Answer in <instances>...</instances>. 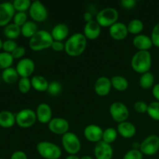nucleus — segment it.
I'll return each mask as SVG.
<instances>
[{
  "label": "nucleus",
  "instance_id": "obj_1",
  "mask_svg": "<svg viewBox=\"0 0 159 159\" xmlns=\"http://www.w3.org/2000/svg\"><path fill=\"white\" fill-rule=\"evenodd\" d=\"M87 38L83 33H75L65 43V51L70 57H79L84 53L87 47Z\"/></svg>",
  "mask_w": 159,
  "mask_h": 159
},
{
  "label": "nucleus",
  "instance_id": "obj_2",
  "mask_svg": "<svg viewBox=\"0 0 159 159\" xmlns=\"http://www.w3.org/2000/svg\"><path fill=\"white\" fill-rule=\"evenodd\" d=\"M130 65L135 72L141 75L148 72L152 65V54L149 51H138L132 57Z\"/></svg>",
  "mask_w": 159,
  "mask_h": 159
},
{
  "label": "nucleus",
  "instance_id": "obj_3",
  "mask_svg": "<svg viewBox=\"0 0 159 159\" xmlns=\"http://www.w3.org/2000/svg\"><path fill=\"white\" fill-rule=\"evenodd\" d=\"M54 40L51 32L40 30L29 40V47L34 51H41L51 47Z\"/></svg>",
  "mask_w": 159,
  "mask_h": 159
},
{
  "label": "nucleus",
  "instance_id": "obj_4",
  "mask_svg": "<svg viewBox=\"0 0 159 159\" xmlns=\"http://www.w3.org/2000/svg\"><path fill=\"white\" fill-rule=\"evenodd\" d=\"M36 148L39 155L44 159H59L62 155L61 148L51 141H40Z\"/></svg>",
  "mask_w": 159,
  "mask_h": 159
},
{
  "label": "nucleus",
  "instance_id": "obj_5",
  "mask_svg": "<svg viewBox=\"0 0 159 159\" xmlns=\"http://www.w3.org/2000/svg\"><path fill=\"white\" fill-rule=\"evenodd\" d=\"M119 12L117 9L113 7H107L101 9L96 16V21L101 27H109L118 22Z\"/></svg>",
  "mask_w": 159,
  "mask_h": 159
},
{
  "label": "nucleus",
  "instance_id": "obj_6",
  "mask_svg": "<svg viewBox=\"0 0 159 159\" xmlns=\"http://www.w3.org/2000/svg\"><path fill=\"white\" fill-rule=\"evenodd\" d=\"M61 144L65 152L71 155H77L82 148L79 137L75 133L70 131L61 136Z\"/></svg>",
  "mask_w": 159,
  "mask_h": 159
},
{
  "label": "nucleus",
  "instance_id": "obj_7",
  "mask_svg": "<svg viewBox=\"0 0 159 159\" xmlns=\"http://www.w3.org/2000/svg\"><path fill=\"white\" fill-rule=\"evenodd\" d=\"M37 120L36 112L31 109H23L16 114V123L21 128H30Z\"/></svg>",
  "mask_w": 159,
  "mask_h": 159
},
{
  "label": "nucleus",
  "instance_id": "obj_8",
  "mask_svg": "<svg viewBox=\"0 0 159 159\" xmlns=\"http://www.w3.org/2000/svg\"><path fill=\"white\" fill-rule=\"evenodd\" d=\"M110 114L115 122L120 124L127 120L130 112L127 106L122 102H114L110 106Z\"/></svg>",
  "mask_w": 159,
  "mask_h": 159
},
{
  "label": "nucleus",
  "instance_id": "obj_9",
  "mask_svg": "<svg viewBox=\"0 0 159 159\" xmlns=\"http://www.w3.org/2000/svg\"><path fill=\"white\" fill-rule=\"evenodd\" d=\"M140 151L146 156H153L159 152V137L151 134L143 140L140 145Z\"/></svg>",
  "mask_w": 159,
  "mask_h": 159
},
{
  "label": "nucleus",
  "instance_id": "obj_10",
  "mask_svg": "<svg viewBox=\"0 0 159 159\" xmlns=\"http://www.w3.org/2000/svg\"><path fill=\"white\" fill-rule=\"evenodd\" d=\"M29 15L35 23H42L48 19V11L41 2L36 0L32 2L29 9Z\"/></svg>",
  "mask_w": 159,
  "mask_h": 159
},
{
  "label": "nucleus",
  "instance_id": "obj_11",
  "mask_svg": "<svg viewBox=\"0 0 159 159\" xmlns=\"http://www.w3.org/2000/svg\"><path fill=\"white\" fill-rule=\"evenodd\" d=\"M16 10L12 2H4L0 3V27H5L13 20Z\"/></svg>",
  "mask_w": 159,
  "mask_h": 159
},
{
  "label": "nucleus",
  "instance_id": "obj_12",
  "mask_svg": "<svg viewBox=\"0 0 159 159\" xmlns=\"http://www.w3.org/2000/svg\"><path fill=\"white\" fill-rule=\"evenodd\" d=\"M48 129L51 133L57 135H64L69 130L70 124L63 117H54L48 124Z\"/></svg>",
  "mask_w": 159,
  "mask_h": 159
},
{
  "label": "nucleus",
  "instance_id": "obj_13",
  "mask_svg": "<svg viewBox=\"0 0 159 159\" xmlns=\"http://www.w3.org/2000/svg\"><path fill=\"white\" fill-rule=\"evenodd\" d=\"M16 69L20 78H30L34 72L35 63L31 58L23 57L17 62Z\"/></svg>",
  "mask_w": 159,
  "mask_h": 159
},
{
  "label": "nucleus",
  "instance_id": "obj_14",
  "mask_svg": "<svg viewBox=\"0 0 159 159\" xmlns=\"http://www.w3.org/2000/svg\"><path fill=\"white\" fill-rule=\"evenodd\" d=\"M103 130L97 124H89L83 130L84 138L92 143H99L102 139Z\"/></svg>",
  "mask_w": 159,
  "mask_h": 159
},
{
  "label": "nucleus",
  "instance_id": "obj_15",
  "mask_svg": "<svg viewBox=\"0 0 159 159\" xmlns=\"http://www.w3.org/2000/svg\"><path fill=\"white\" fill-rule=\"evenodd\" d=\"M93 152L96 159H112L113 156V149L111 144L102 141L96 144Z\"/></svg>",
  "mask_w": 159,
  "mask_h": 159
},
{
  "label": "nucleus",
  "instance_id": "obj_16",
  "mask_svg": "<svg viewBox=\"0 0 159 159\" xmlns=\"http://www.w3.org/2000/svg\"><path fill=\"white\" fill-rule=\"evenodd\" d=\"M37 120L42 124H48L52 120V110L50 105L46 102H41L37 106L36 109Z\"/></svg>",
  "mask_w": 159,
  "mask_h": 159
},
{
  "label": "nucleus",
  "instance_id": "obj_17",
  "mask_svg": "<svg viewBox=\"0 0 159 159\" xmlns=\"http://www.w3.org/2000/svg\"><path fill=\"white\" fill-rule=\"evenodd\" d=\"M111 80L108 77L101 76L96 79L94 85V90L96 95L99 96H107L111 91Z\"/></svg>",
  "mask_w": 159,
  "mask_h": 159
},
{
  "label": "nucleus",
  "instance_id": "obj_18",
  "mask_svg": "<svg viewBox=\"0 0 159 159\" xmlns=\"http://www.w3.org/2000/svg\"><path fill=\"white\" fill-rule=\"evenodd\" d=\"M128 34L127 25L122 22H116L109 28V34L115 40H124Z\"/></svg>",
  "mask_w": 159,
  "mask_h": 159
},
{
  "label": "nucleus",
  "instance_id": "obj_19",
  "mask_svg": "<svg viewBox=\"0 0 159 159\" xmlns=\"http://www.w3.org/2000/svg\"><path fill=\"white\" fill-rule=\"evenodd\" d=\"M101 26L96 20L85 23L83 29V34L87 40H94L99 37L101 34Z\"/></svg>",
  "mask_w": 159,
  "mask_h": 159
},
{
  "label": "nucleus",
  "instance_id": "obj_20",
  "mask_svg": "<svg viewBox=\"0 0 159 159\" xmlns=\"http://www.w3.org/2000/svg\"><path fill=\"white\" fill-rule=\"evenodd\" d=\"M116 130L118 132V134L125 139H130L134 138L137 133V128L134 124L127 120L118 124Z\"/></svg>",
  "mask_w": 159,
  "mask_h": 159
},
{
  "label": "nucleus",
  "instance_id": "obj_21",
  "mask_svg": "<svg viewBox=\"0 0 159 159\" xmlns=\"http://www.w3.org/2000/svg\"><path fill=\"white\" fill-rule=\"evenodd\" d=\"M132 43L134 47L138 51H148L153 46L151 37L143 34L135 36L133 38Z\"/></svg>",
  "mask_w": 159,
  "mask_h": 159
},
{
  "label": "nucleus",
  "instance_id": "obj_22",
  "mask_svg": "<svg viewBox=\"0 0 159 159\" xmlns=\"http://www.w3.org/2000/svg\"><path fill=\"white\" fill-rule=\"evenodd\" d=\"M51 34L54 40L63 42L69 34V28L65 23H57L52 28Z\"/></svg>",
  "mask_w": 159,
  "mask_h": 159
},
{
  "label": "nucleus",
  "instance_id": "obj_23",
  "mask_svg": "<svg viewBox=\"0 0 159 159\" xmlns=\"http://www.w3.org/2000/svg\"><path fill=\"white\" fill-rule=\"evenodd\" d=\"M16 123V115L9 110H2L0 112V127L2 128H11Z\"/></svg>",
  "mask_w": 159,
  "mask_h": 159
},
{
  "label": "nucleus",
  "instance_id": "obj_24",
  "mask_svg": "<svg viewBox=\"0 0 159 159\" xmlns=\"http://www.w3.org/2000/svg\"><path fill=\"white\" fill-rule=\"evenodd\" d=\"M31 85L34 90L37 92H47L49 85V82L47 79L40 75H36L30 79Z\"/></svg>",
  "mask_w": 159,
  "mask_h": 159
},
{
  "label": "nucleus",
  "instance_id": "obj_25",
  "mask_svg": "<svg viewBox=\"0 0 159 159\" xmlns=\"http://www.w3.org/2000/svg\"><path fill=\"white\" fill-rule=\"evenodd\" d=\"M112 88L119 92H124L129 87V82L122 75H114L110 79Z\"/></svg>",
  "mask_w": 159,
  "mask_h": 159
},
{
  "label": "nucleus",
  "instance_id": "obj_26",
  "mask_svg": "<svg viewBox=\"0 0 159 159\" xmlns=\"http://www.w3.org/2000/svg\"><path fill=\"white\" fill-rule=\"evenodd\" d=\"M3 34L7 40H15L21 34V28L13 23H10L3 29Z\"/></svg>",
  "mask_w": 159,
  "mask_h": 159
},
{
  "label": "nucleus",
  "instance_id": "obj_27",
  "mask_svg": "<svg viewBox=\"0 0 159 159\" xmlns=\"http://www.w3.org/2000/svg\"><path fill=\"white\" fill-rule=\"evenodd\" d=\"M19 77L20 75H19L16 69L13 67H10V68L2 70V79L3 82L7 84L15 83L17 81H19Z\"/></svg>",
  "mask_w": 159,
  "mask_h": 159
},
{
  "label": "nucleus",
  "instance_id": "obj_28",
  "mask_svg": "<svg viewBox=\"0 0 159 159\" xmlns=\"http://www.w3.org/2000/svg\"><path fill=\"white\" fill-rule=\"evenodd\" d=\"M21 34L26 38L30 39L38 31L37 23L33 20H28L24 25L21 26Z\"/></svg>",
  "mask_w": 159,
  "mask_h": 159
},
{
  "label": "nucleus",
  "instance_id": "obj_29",
  "mask_svg": "<svg viewBox=\"0 0 159 159\" xmlns=\"http://www.w3.org/2000/svg\"><path fill=\"white\" fill-rule=\"evenodd\" d=\"M139 85L143 89H149L153 88L155 85V76L153 73L148 71L141 75L139 79Z\"/></svg>",
  "mask_w": 159,
  "mask_h": 159
},
{
  "label": "nucleus",
  "instance_id": "obj_30",
  "mask_svg": "<svg viewBox=\"0 0 159 159\" xmlns=\"http://www.w3.org/2000/svg\"><path fill=\"white\" fill-rule=\"evenodd\" d=\"M127 30H128L129 34H134V35H138L141 34L144 30V25L142 20H139V19H133L130 20L127 25Z\"/></svg>",
  "mask_w": 159,
  "mask_h": 159
},
{
  "label": "nucleus",
  "instance_id": "obj_31",
  "mask_svg": "<svg viewBox=\"0 0 159 159\" xmlns=\"http://www.w3.org/2000/svg\"><path fill=\"white\" fill-rule=\"evenodd\" d=\"M118 136V132L116 128L113 127H108V128L103 130V134H102V141L107 144H111L112 143L114 142L116 140Z\"/></svg>",
  "mask_w": 159,
  "mask_h": 159
},
{
  "label": "nucleus",
  "instance_id": "obj_32",
  "mask_svg": "<svg viewBox=\"0 0 159 159\" xmlns=\"http://www.w3.org/2000/svg\"><path fill=\"white\" fill-rule=\"evenodd\" d=\"M14 58L9 53L2 51L0 52V69L5 70L12 67Z\"/></svg>",
  "mask_w": 159,
  "mask_h": 159
},
{
  "label": "nucleus",
  "instance_id": "obj_33",
  "mask_svg": "<svg viewBox=\"0 0 159 159\" xmlns=\"http://www.w3.org/2000/svg\"><path fill=\"white\" fill-rule=\"evenodd\" d=\"M32 2L30 0H15L12 2V5L16 12H24L29 11Z\"/></svg>",
  "mask_w": 159,
  "mask_h": 159
},
{
  "label": "nucleus",
  "instance_id": "obj_34",
  "mask_svg": "<svg viewBox=\"0 0 159 159\" xmlns=\"http://www.w3.org/2000/svg\"><path fill=\"white\" fill-rule=\"evenodd\" d=\"M147 113L152 120L159 121V102L155 101L148 104Z\"/></svg>",
  "mask_w": 159,
  "mask_h": 159
},
{
  "label": "nucleus",
  "instance_id": "obj_35",
  "mask_svg": "<svg viewBox=\"0 0 159 159\" xmlns=\"http://www.w3.org/2000/svg\"><path fill=\"white\" fill-rule=\"evenodd\" d=\"M32 85L30 78H20L18 81V89L23 94H26L30 91Z\"/></svg>",
  "mask_w": 159,
  "mask_h": 159
},
{
  "label": "nucleus",
  "instance_id": "obj_36",
  "mask_svg": "<svg viewBox=\"0 0 159 159\" xmlns=\"http://www.w3.org/2000/svg\"><path fill=\"white\" fill-rule=\"evenodd\" d=\"M48 92L51 96H57L62 92V85L57 81H52L49 82Z\"/></svg>",
  "mask_w": 159,
  "mask_h": 159
},
{
  "label": "nucleus",
  "instance_id": "obj_37",
  "mask_svg": "<svg viewBox=\"0 0 159 159\" xmlns=\"http://www.w3.org/2000/svg\"><path fill=\"white\" fill-rule=\"evenodd\" d=\"M12 20H13L14 24L21 27L23 25H24L28 21L27 15L24 12H16V14Z\"/></svg>",
  "mask_w": 159,
  "mask_h": 159
},
{
  "label": "nucleus",
  "instance_id": "obj_38",
  "mask_svg": "<svg viewBox=\"0 0 159 159\" xmlns=\"http://www.w3.org/2000/svg\"><path fill=\"white\" fill-rule=\"evenodd\" d=\"M144 155L138 149H130L126 152L123 157V159H143Z\"/></svg>",
  "mask_w": 159,
  "mask_h": 159
},
{
  "label": "nucleus",
  "instance_id": "obj_39",
  "mask_svg": "<svg viewBox=\"0 0 159 159\" xmlns=\"http://www.w3.org/2000/svg\"><path fill=\"white\" fill-rule=\"evenodd\" d=\"M18 47L16 42L12 40H6L3 41L2 43V50L5 52L12 54L14 51V50Z\"/></svg>",
  "mask_w": 159,
  "mask_h": 159
},
{
  "label": "nucleus",
  "instance_id": "obj_40",
  "mask_svg": "<svg viewBox=\"0 0 159 159\" xmlns=\"http://www.w3.org/2000/svg\"><path fill=\"white\" fill-rule=\"evenodd\" d=\"M151 38L154 46L159 48V23L154 26L151 34Z\"/></svg>",
  "mask_w": 159,
  "mask_h": 159
},
{
  "label": "nucleus",
  "instance_id": "obj_41",
  "mask_svg": "<svg viewBox=\"0 0 159 159\" xmlns=\"http://www.w3.org/2000/svg\"><path fill=\"white\" fill-rule=\"evenodd\" d=\"M148 104L144 101H137L134 104V109L138 113H145L148 111Z\"/></svg>",
  "mask_w": 159,
  "mask_h": 159
},
{
  "label": "nucleus",
  "instance_id": "obj_42",
  "mask_svg": "<svg viewBox=\"0 0 159 159\" xmlns=\"http://www.w3.org/2000/svg\"><path fill=\"white\" fill-rule=\"evenodd\" d=\"M11 54L13 57L14 60L15 59H20V60H21V59L23 58L25 54H26V48L24 47L18 46Z\"/></svg>",
  "mask_w": 159,
  "mask_h": 159
},
{
  "label": "nucleus",
  "instance_id": "obj_43",
  "mask_svg": "<svg viewBox=\"0 0 159 159\" xmlns=\"http://www.w3.org/2000/svg\"><path fill=\"white\" fill-rule=\"evenodd\" d=\"M51 48H52L53 51H56V52H61V51H65V43H63L62 41H57V40H54Z\"/></svg>",
  "mask_w": 159,
  "mask_h": 159
},
{
  "label": "nucleus",
  "instance_id": "obj_44",
  "mask_svg": "<svg viewBox=\"0 0 159 159\" xmlns=\"http://www.w3.org/2000/svg\"><path fill=\"white\" fill-rule=\"evenodd\" d=\"M120 5L122 7L130 9L135 7V6L137 5V2L135 0H121Z\"/></svg>",
  "mask_w": 159,
  "mask_h": 159
},
{
  "label": "nucleus",
  "instance_id": "obj_45",
  "mask_svg": "<svg viewBox=\"0 0 159 159\" xmlns=\"http://www.w3.org/2000/svg\"><path fill=\"white\" fill-rule=\"evenodd\" d=\"M9 159H28L27 155L23 151H16L11 155Z\"/></svg>",
  "mask_w": 159,
  "mask_h": 159
},
{
  "label": "nucleus",
  "instance_id": "obj_46",
  "mask_svg": "<svg viewBox=\"0 0 159 159\" xmlns=\"http://www.w3.org/2000/svg\"><path fill=\"white\" fill-rule=\"evenodd\" d=\"M152 95L155 98L157 102H159V83L155 84L152 88Z\"/></svg>",
  "mask_w": 159,
  "mask_h": 159
},
{
  "label": "nucleus",
  "instance_id": "obj_47",
  "mask_svg": "<svg viewBox=\"0 0 159 159\" xmlns=\"http://www.w3.org/2000/svg\"><path fill=\"white\" fill-rule=\"evenodd\" d=\"M83 19L85 21V23H89L93 20V16L90 12H85L83 14Z\"/></svg>",
  "mask_w": 159,
  "mask_h": 159
},
{
  "label": "nucleus",
  "instance_id": "obj_48",
  "mask_svg": "<svg viewBox=\"0 0 159 159\" xmlns=\"http://www.w3.org/2000/svg\"><path fill=\"white\" fill-rule=\"evenodd\" d=\"M140 145H141V143L138 142H134L133 143V149H140Z\"/></svg>",
  "mask_w": 159,
  "mask_h": 159
},
{
  "label": "nucleus",
  "instance_id": "obj_49",
  "mask_svg": "<svg viewBox=\"0 0 159 159\" xmlns=\"http://www.w3.org/2000/svg\"><path fill=\"white\" fill-rule=\"evenodd\" d=\"M65 159H80L79 156H77V155H68V156L66 157Z\"/></svg>",
  "mask_w": 159,
  "mask_h": 159
},
{
  "label": "nucleus",
  "instance_id": "obj_50",
  "mask_svg": "<svg viewBox=\"0 0 159 159\" xmlns=\"http://www.w3.org/2000/svg\"><path fill=\"white\" fill-rule=\"evenodd\" d=\"M80 159H94L92 156L90 155H84V156L81 157Z\"/></svg>",
  "mask_w": 159,
  "mask_h": 159
},
{
  "label": "nucleus",
  "instance_id": "obj_51",
  "mask_svg": "<svg viewBox=\"0 0 159 159\" xmlns=\"http://www.w3.org/2000/svg\"><path fill=\"white\" fill-rule=\"evenodd\" d=\"M2 43H3V41L2 40V39L0 38V51L2 49Z\"/></svg>",
  "mask_w": 159,
  "mask_h": 159
},
{
  "label": "nucleus",
  "instance_id": "obj_52",
  "mask_svg": "<svg viewBox=\"0 0 159 159\" xmlns=\"http://www.w3.org/2000/svg\"><path fill=\"white\" fill-rule=\"evenodd\" d=\"M0 159H6V158H0Z\"/></svg>",
  "mask_w": 159,
  "mask_h": 159
}]
</instances>
